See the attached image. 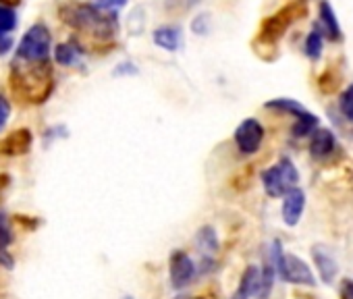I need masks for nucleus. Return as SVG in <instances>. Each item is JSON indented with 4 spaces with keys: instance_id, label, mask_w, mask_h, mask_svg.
<instances>
[{
    "instance_id": "obj_1",
    "label": "nucleus",
    "mask_w": 353,
    "mask_h": 299,
    "mask_svg": "<svg viewBox=\"0 0 353 299\" xmlns=\"http://www.w3.org/2000/svg\"><path fill=\"white\" fill-rule=\"evenodd\" d=\"M11 90L17 98L30 104H42L54 90L50 61L46 63H28L13 59L11 67Z\"/></svg>"
},
{
    "instance_id": "obj_2",
    "label": "nucleus",
    "mask_w": 353,
    "mask_h": 299,
    "mask_svg": "<svg viewBox=\"0 0 353 299\" xmlns=\"http://www.w3.org/2000/svg\"><path fill=\"white\" fill-rule=\"evenodd\" d=\"M61 19L77 32L90 34L100 40H108L117 34V13H102L92 3H67L61 7Z\"/></svg>"
},
{
    "instance_id": "obj_3",
    "label": "nucleus",
    "mask_w": 353,
    "mask_h": 299,
    "mask_svg": "<svg viewBox=\"0 0 353 299\" xmlns=\"http://www.w3.org/2000/svg\"><path fill=\"white\" fill-rule=\"evenodd\" d=\"M50 46L52 38L44 23H34L21 38L15 59L28 61V63H46L50 61Z\"/></svg>"
},
{
    "instance_id": "obj_4",
    "label": "nucleus",
    "mask_w": 353,
    "mask_h": 299,
    "mask_svg": "<svg viewBox=\"0 0 353 299\" xmlns=\"http://www.w3.org/2000/svg\"><path fill=\"white\" fill-rule=\"evenodd\" d=\"M264 189L270 198H285L289 192H293L299 183V173L291 158H281L274 167L266 169L262 173Z\"/></svg>"
},
{
    "instance_id": "obj_5",
    "label": "nucleus",
    "mask_w": 353,
    "mask_h": 299,
    "mask_svg": "<svg viewBox=\"0 0 353 299\" xmlns=\"http://www.w3.org/2000/svg\"><path fill=\"white\" fill-rule=\"evenodd\" d=\"M305 0H295V3L287 5L285 9H281L279 13H274L272 17L264 19L262 28H260V42L266 44H276L287 32L289 28L301 17L305 15Z\"/></svg>"
},
{
    "instance_id": "obj_6",
    "label": "nucleus",
    "mask_w": 353,
    "mask_h": 299,
    "mask_svg": "<svg viewBox=\"0 0 353 299\" xmlns=\"http://www.w3.org/2000/svg\"><path fill=\"white\" fill-rule=\"evenodd\" d=\"M272 260H274V266H276V272L279 276L285 280V282H291V285H316V278L310 270V266L293 256V254H285L281 249V243L274 241L272 243Z\"/></svg>"
},
{
    "instance_id": "obj_7",
    "label": "nucleus",
    "mask_w": 353,
    "mask_h": 299,
    "mask_svg": "<svg viewBox=\"0 0 353 299\" xmlns=\"http://www.w3.org/2000/svg\"><path fill=\"white\" fill-rule=\"evenodd\" d=\"M264 141V127L256 118H245L235 129V143L241 154H256Z\"/></svg>"
},
{
    "instance_id": "obj_8",
    "label": "nucleus",
    "mask_w": 353,
    "mask_h": 299,
    "mask_svg": "<svg viewBox=\"0 0 353 299\" xmlns=\"http://www.w3.org/2000/svg\"><path fill=\"white\" fill-rule=\"evenodd\" d=\"M196 278V264L185 251H174L170 256V285L183 289Z\"/></svg>"
},
{
    "instance_id": "obj_9",
    "label": "nucleus",
    "mask_w": 353,
    "mask_h": 299,
    "mask_svg": "<svg viewBox=\"0 0 353 299\" xmlns=\"http://www.w3.org/2000/svg\"><path fill=\"white\" fill-rule=\"evenodd\" d=\"M32 143H34L32 131L30 129H17L0 141V152L7 154V156H21V154L30 152Z\"/></svg>"
},
{
    "instance_id": "obj_10",
    "label": "nucleus",
    "mask_w": 353,
    "mask_h": 299,
    "mask_svg": "<svg viewBox=\"0 0 353 299\" xmlns=\"http://www.w3.org/2000/svg\"><path fill=\"white\" fill-rule=\"evenodd\" d=\"M336 150V139L334 133L330 129H316L312 133V141H310V154L314 161H326L328 156L334 154Z\"/></svg>"
},
{
    "instance_id": "obj_11",
    "label": "nucleus",
    "mask_w": 353,
    "mask_h": 299,
    "mask_svg": "<svg viewBox=\"0 0 353 299\" xmlns=\"http://www.w3.org/2000/svg\"><path fill=\"white\" fill-rule=\"evenodd\" d=\"M303 208H305V194L299 187H295L283 200V220H285V225L295 227L301 220Z\"/></svg>"
},
{
    "instance_id": "obj_12",
    "label": "nucleus",
    "mask_w": 353,
    "mask_h": 299,
    "mask_svg": "<svg viewBox=\"0 0 353 299\" xmlns=\"http://www.w3.org/2000/svg\"><path fill=\"white\" fill-rule=\"evenodd\" d=\"M318 19H320V30L332 40V42H341L343 40V30L336 21V15L332 11V7L328 5V0H322L320 9H318Z\"/></svg>"
},
{
    "instance_id": "obj_13",
    "label": "nucleus",
    "mask_w": 353,
    "mask_h": 299,
    "mask_svg": "<svg viewBox=\"0 0 353 299\" xmlns=\"http://www.w3.org/2000/svg\"><path fill=\"white\" fill-rule=\"evenodd\" d=\"M260 291H262V272L256 266H248V270L241 276L237 295L241 299H252L254 295H260Z\"/></svg>"
},
{
    "instance_id": "obj_14",
    "label": "nucleus",
    "mask_w": 353,
    "mask_h": 299,
    "mask_svg": "<svg viewBox=\"0 0 353 299\" xmlns=\"http://www.w3.org/2000/svg\"><path fill=\"white\" fill-rule=\"evenodd\" d=\"M154 44L162 50L174 52L181 46V30L176 25H162L154 32Z\"/></svg>"
},
{
    "instance_id": "obj_15",
    "label": "nucleus",
    "mask_w": 353,
    "mask_h": 299,
    "mask_svg": "<svg viewBox=\"0 0 353 299\" xmlns=\"http://www.w3.org/2000/svg\"><path fill=\"white\" fill-rule=\"evenodd\" d=\"M198 245H200V251L204 254V260L208 264H212V258L219 254V239H216V233L212 227H202L198 231V237H196Z\"/></svg>"
},
{
    "instance_id": "obj_16",
    "label": "nucleus",
    "mask_w": 353,
    "mask_h": 299,
    "mask_svg": "<svg viewBox=\"0 0 353 299\" xmlns=\"http://www.w3.org/2000/svg\"><path fill=\"white\" fill-rule=\"evenodd\" d=\"M314 262L318 264V272H320V278L324 282H332V278L336 276V262L330 254H326L322 247H314Z\"/></svg>"
},
{
    "instance_id": "obj_17",
    "label": "nucleus",
    "mask_w": 353,
    "mask_h": 299,
    "mask_svg": "<svg viewBox=\"0 0 353 299\" xmlns=\"http://www.w3.org/2000/svg\"><path fill=\"white\" fill-rule=\"evenodd\" d=\"M81 52H83V50H81L75 42H65V44H59V46L54 48V61H57L59 65H63V67H73V65L79 63Z\"/></svg>"
},
{
    "instance_id": "obj_18",
    "label": "nucleus",
    "mask_w": 353,
    "mask_h": 299,
    "mask_svg": "<svg viewBox=\"0 0 353 299\" xmlns=\"http://www.w3.org/2000/svg\"><path fill=\"white\" fill-rule=\"evenodd\" d=\"M264 108L276 110V112H285V114H293L295 118L301 116L303 112H307L303 104H299L297 100H291V98H274V100H268L264 104Z\"/></svg>"
},
{
    "instance_id": "obj_19",
    "label": "nucleus",
    "mask_w": 353,
    "mask_h": 299,
    "mask_svg": "<svg viewBox=\"0 0 353 299\" xmlns=\"http://www.w3.org/2000/svg\"><path fill=\"white\" fill-rule=\"evenodd\" d=\"M322 46H324V32L320 30V25H314V30L305 38L303 52L310 61H318L322 54Z\"/></svg>"
},
{
    "instance_id": "obj_20",
    "label": "nucleus",
    "mask_w": 353,
    "mask_h": 299,
    "mask_svg": "<svg viewBox=\"0 0 353 299\" xmlns=\"http://www.w3.org/2000/svg\"><path fill=\"white\" fill-rule=\"evenodd\" d=\"M316 129H318V116L307 110V112H303L301 116L295 118V123L291 127V133H293V137H307Z\"/></svg>"
},
{
    "instance_id": "obj_21",
    "label": "nucleus",
    "mask_w": 353,
    "mask_h": 299,
    "mask_svg": "<svg viewBox=\"0 0 353 299\" xmlns=\"http://www.w3.org/2000/svg\"><path fill=\"white\" fill-rule=\"evenodd\" d=\"M17 28V15L11 7H0V38L9 36Z\"/></svg>"
},
{
    "instance_id": "obj_22",
    "label": "nucleus",
    "mask_w": 353,
    "mask_h": 299,
    "mask_svg": "<svg viewBox=\"0 0 353 299\" xmlns=\"http://www.w3.org/2000/svg\"><path fill=\"white\" fill-rule=\"evenodd\" d=\"M13 241V233H11V225H9V216L7 212L0 210V254H7V247Z\"/></svg>"
},
{
    "instance_id": "obj_23",
    "label": "nucleus",
    "mask_w": 353,
    "mask_h": 299,
    "mask_svg": "<svg viewBox=\"0 0 353 299\" xmlns=\"http://www.w3.org/2000/svg\"><path fill=\"white\" fill-rule=\"evenodd\" d=\"M339 110L347 121H353V83L347 85V90L339 98Z\"/></svg>"
},
{
    "instance_id": "obj_24",
    "label": "nucleus",
    "mask_w": 353,
    "mask_h": 299,
    "mask_svg": "<svg viewBox=\"0 0 353 299\" xmlns=\"http://www.w3.org/2000/svg\"><path fill=\"white\" fill-rule=\"evenodd\" d=\"M202 3V0H166L164 7L168 13H174V15H179V13H185L194 7H198Z\"/></svg>"
},
{
    "instance_id": "obj_25",
    "label": "nucleus",
    "mask_w": 353,
    "mask_h": 299,
    "mask_svg": "<svg viewBox=\"0 0 353 299\" xmlns=\"http://www.w3.org/2000/svg\"><path fill=\"white\" fill-rule=\"evenodd\" d=\"M92 5L102 13H117L127 5V0H92Z\"/></svg>"
},
{
    "instance_id": "obj_26",
    "label": "nucleus",
    "mask_w": 353,
    "mask_h": 299,
    "mask_svg": "<svg viewBox=\"0 0 353 299\" xmlns=\"http://www.w3.org/2000/svg\"><path fill=\"white\" fill-rule=\"evenodd\" d=\"M192 32H194V34H198V36L208 34V32H210V15H208V13H204V15L194 17V21H192Z\"/></svg>"
},
{
    "instance_id": "obj_27",
    "label": "nucleus",
    "mask_w": 353,
    "mask_h": 299,
    "mask_svg": "<svg viewBox=\"0 0 353 299\" xmlns=\"http://www.w3.org/2000/svg\"><path fill=\"white\" fill-rule=\"evenodd\" d=\"M9 116H11V104H9V100L3 94H0V131L5 129Z\"/></svg>"
},
{
    "instance_id": "obj_28",
    "label": "nucleus",
    "mask_w": 353,
    "mask_h": 299,
    "mask_svg": "<svg viewBox=\"0 0 353 299\" xmlns=\"http://www.w3.org/2000/svg\"><path fill=\"white\" fill-rule=\"evenodd\" d=\"M339 295H341V299H353V280L351 278H343Z\"/></svg>"
},
{
    "instance_id": "obj_29",
    "label": "nucleus",
    "mask_w": 353,
    "mask_h": 299,
    "mask_svg": "<svg viewBox=\"0 0 353 299\" xmlns=\"http://www.w3.org/2000/svg\"><path fill=\"white\" fill-rule=\"evenodd\" d=\"M11 48H13V38L11 36H3V38H0V56L7 54Z\"/></svg>"
},
{
    "instance_id": "obj_30",
    "label": "nucleus",
    "mask_w": 353,
    "mask_h": 299,
    "mask_svg": "<svg viewBox=\"0 0 353 299\" xmlns=\"http://www.w3.org/2000/svg\"><path fill=\"white\" fill-rule=\"evenodd\" d=\"M125 73H129V75H135V73H137L135 65H131V63H125V65H119V69L114 71V75H125Z\"/></svg>"
},
{
    "instance_id": "obj_31",
    "label": "nucleus",
    "mask_w": 353,
    "mask_h": 299,
    "mask_svg": "<svg viewBox=\"0 0 353 299\" xmlns=\"http://www.w3.org/2000/svg\"><path fill=\"white\" fill-rule=\"evenodd\" d=\"M0 3H5V5H17L19 0H0Z\"/></svg>"
},
{
    "instance_id": "obj_32",
    "label": "nucleus",
    "mask_w": 353,
    "mask_h": 299,
    "mask_svg": "<svg viewBox=\"0 0 353 299\" xmlns=\"http://www.w3.org/2000/svg\"><path fill=\"white\" fill-rule=\"evenodd\" d=\"M231 299H241V297H239V295H237V293H235V295H233V297H231Z\"/></svg>"
},
{
    "instance_id": "obj_33",
    "label": "nucleus",
    "mask_w": 353,
    "mask_h": 299,
    "mask_svg": "<svg viewBox=\"0 0 353 299\" xmlns=\"http://www.w3.org/2000/svg\"><path fill=\"white\" fill-rule=\"evenodd\" d=\"M194 299H208V297H194Z\"/></svg>"
},
{
    "instance_id": "obj_34",
    "label": "nucleus",
    "mask_w": 353,
    "mask_h": 299,
    "mask_svg": "<svg viewBox=\"0 0 353 299\" xmlns=\"http://www.w3.org/2000/svg\"><path fill=\"white\" fill-rule=\"evenodd\" d=\"M174 299H185V297H181V295H179V297H174Z\"/></svg>"
}]
</instances>
